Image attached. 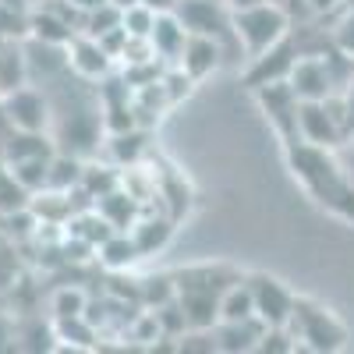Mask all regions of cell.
Listing matches in <instances>:
<instances>
[{
    "instance_id": "6da1fadb",
    "label": "cell",
    "mask_w": 354,
    "mask_h": 354,
    "mask_svg": "<svg viewBox=\"0 0 354 354\" xmlns=\"http://www.w3.org/2000/svg\"><path fill=\"white\" fill-rule=\"evenodd\" d=\"M283 156L294 181L308 192V198L322 205L326 213H333L337 220L354 227V181L340 153L322 149V145H308V142H290L283 145Z\"/></svg>"
},
{
    "instance_id": "7a4b0ae2",
    "label": "cell",
    "mask_w": 354,
    "mask_h": 354,
    "mask_svg": "<svg viewBox=\"0 0 354 354\" xmlns=\"http://www.w3.org/2000/svg\"><path fill=\"white\" fill-rule=\"evenodd\" d=\"M245 273L227 262H195L174 273L177 283V305H181L188 326H216V308L223 290L241 280Z\"/></svg>"
},
{
    "instance_id": "3957f363",
    "label": "cell",
    "mask_w": 354,
    "mask_h": 354,
    "mask_svg": "<svg viewBox=\"0 0 354 354\" xmlns=\"http://www.w3.org/2000/svg\"><path fill=\"white\" fill-rule=\"evenodd\" d=\"M290 337L298 340V351H315V354H337L347 347V322L308 294H298L294 298V315L287 322Z\"/></svg>"
},
{
    "instance_id": "277c9868",
    "label": "cell",
    "mask_w": 354,
    "mask_h": 354,
    "mask_svg": "<svg viewBox=\"0 0 354 354\" xmlns=\"http://www.w3.org/2000/svg\"><path fill=\"white\" fill-rule=\"evenodd\" d=\"M230 21H234V39H238L245 61H252V57L266 53L270 46L290 36V15L277 0H259V4L230 11Z\"/></svg>"
},
{
    "instance_id": "5b68a950",
    "label": "cell",
    "mask_w": 354,
    "mask_h": 354,
    "mask_svg": "<svg viewBox=\"0 0 354 354\" xmlns=\"http://www.w3.org/2000/svg\"><path fill=\"white\" fill-rule=\"evenodd\" d=\"M298 142L322 145V149H340L347 142L340 93H333L326 100H301V106H298Z\"/></svg>"
},
{
    "instance_id": "8992f818",
    "label": "cell",
    "mask_w": 354,
    "mask_h": 354,
    "mask_svg": "<svg viewBox=\"0 0 354 354\" xmlns=\"http://www.w3.org/2000/svg\"><path fill=\"white\" fill-rule=\"evenodd\" d=\"M248 280V290H252V305H255V319L262 322V326H287L290 315H294V294L280 277L273 273H245Z\"/></svg>"
},
{
    "instance_id": "52a82bcc",
    "label": "cell",
    "mask_w": 354,
    "mask_h": 354,
    "mask_svg": "<svg viewBox=\"0 0 354 354\" xmlns=\"http://www.w3.org/2000/svg\"><path fill=\"white\" fill-rule=\"evenodd\" d=\"M252 93H255L259 110L266 113V121H270V128L277 131V138L283 145L298 142V106H301V100L290 88V82L287 78L283 82H270V85L252 88Z\"/></svg>"
},
{
    "instance_id": "ba28073f",
    "label": "cell",
    "mask_w": 354,
    "mask_h": 354,
    "mask_svg": "<svg viewBox=\"0 0 354 354\" xmlns=\"http://www.w3.org/2000/svg\"><path fill=\"white\" fill-rule=\"evenodd\" d=\"M0 110H4L8 124L15 131H46L50 128V103L43 93L28 85H18L11 93L0 96Z\"/></svg>"
},
{
    "instance_id": "9c48e42d",
    "label": "cell",
    "mask_w": 354,
    "mask_h": 354,
    "mask_svg": "<svg viewBox=\"0 0 354 354\" xmlns=\"http://www.w3.org/2000/svg\"><path fill=\"white\" fill-rule=\"evenodd\" d=\"M298 57H301V50H298V39H294V32H290L287 39H280L277 46H270L266 53L245 61L241 78H245L248 88L270 85V82H283V78L290 75V68H294V61H298Z\"/></svg>"
},
{
    "instance_id": "30bf717a",
    "label": "cell",
    "mask_w": 354,
    "mask_h": 354,
    "mask_svg": "<svg viewBox=\"0 0 354 354\" xmlns=\"http://www.w3.org/2000/svg\"><path fill=\"white\" fill-rule=\"evenodd\" d=\"M174 15L181 18L185 28H188V32H195V36H213L220 43L223 39H234L230 15L220 4H213V0H181ZM234 43H238V39H234Z\"/></svg>"
},
{
    "instance_id": "8fae6325",
    "label": "cell",
    "mask_w": 354,
    "mask_h": 354,
    "mask_svg": "<svg viewBox=\"0 0 354 354\" xmlns=\"http://www.w3.org/2000/svg\"><path fill=\"white\" fill-rule=\"evenodd\" d=\"M174 64L198 85L202 78H209L213 71H220V64H223V43L213 39V36H195V32H188L185 50H181V57H177Z\"/></svg>"
},
{
    "instance_id": "7c38bea8",
    "label": "cell",
    "mask_w": 354,
    "mask_h": 354,
    "mask_svg": "<svg viewBox=\"0 0 354 354\" xmlns=\"http://www.w3.org/2000/svg\"><path fill=\"white\" fill-rule=\"evenodd\" d=\"M64 53H68V68L78 78H103L110 71V61H113V57L106 53V46L96 36H88V32L85 36H71Z\"/></svg>"
},
{
    "instance_id": "4fadbf2b",
    "label": "cell",
    "mask_w": 354,
    "mask_h": 354,
    "mask_svg": "<svg viewBox=\"0 0 354 354\" xmlns=\"http://www.w3.org/2000/svg\"><path fill=\"white\" fill-rule=\"evenodd\" d=\"M213 333H216L220 354H252V351H259L266 326L259 319H238V322H216Z\"/></svg>"
},
{
    "instance_id": "5bb4252c",
    "label": "cell",
    "mask_w": 354,
    "mask_h": 354,
    "mask_svg": "<svg viewBox=\"0 0 354 354\" xmlns=\"http://www.w3.org/2000/svg\"><path fill=\"white\" fill-rule=\"evenodd\" d=\"M185 39H188V28H185V21L177 18L174 11L156 15L153 32H149V50H153V57H163V61L174 64L177 57H181V50H185Z\"/></svg>"
},
{
    "instance_id": "9a60e30c",
    "label": "cell",
    "mask_w": 354,
    "mask_h": 354,
    "mask_svg": "<svg viewBox=\"0 0 354 354\" xmlns=\"http://www.w3.org/2000/svg\"><path fill=\"white\" fill-rule=\"evenodd\" d=\"M128 234H131L138 255L149 259V255H156V252H163L170 245V238H174V216H138L128 227Z\"/></svg>"
},
{
    "instance_id": "2e32d148",
    "label": "cell",
    "mask_w": 354,
    "mask_h": 354,
    "mask_svg": "<svg viewBox=\"0 0 354 354\" xmlns=\"http://www.w3.org/2000/svg\"><path fill=\"white\" fill-rule=\"evenodd\" d=\"M96 259L106 266L110 273H128L142 255H138V248H135V241H131L128 230H113L110 238H103V241L96 245Z\"/></svg>"
},
{
    "instance_id": "e0dca14e",
    "label": "cell",
    "mask_w": 354,
    "mask_h": 354,
    "mask_svg": "<svg viewBox=\"0 0 354 354\" xmlns=\"http://www.w3.org/2000/svg\"><path fill=\"white\" fill-rule=\"evenodd\" d=\"M238 319H255V305H252V290H248V280H234L223 298H220V308H216V322H238Z\"/></svg>"
},
{
    "instance_id": "ac0fdd59",
    "label": "cell",
    "mask_w": 354,
    "mask_h": 354,
    "mask_svg": "<svg viewBox=\"0 0 354 354\" xmlns=\"http://www.w3.org/2000/svg\"><path fill=\"white\" fill-rule=\"evenodd\" d=\"M177 298V283L174 273H149V277H138V305L145 308H163Z\"/></svg>"
},
{
    "instance_id": "d6986e66",
    "label": "cell",
    "mask_w": 354,
    "mask_h": 354,
    "mask_svg": "<svg viewBox=\"0 0 354 354\" xmlns=\"http://www.w3.org/2000/svg\"><path fill=\"white\" fill-rule=\"evenodd\" d=\"M28 156H53V142L43 135V131H15L8 149H4V160H28Z\"/></svg>"
},
{
    "instance_id": "ffe728a7",
    "label": "cell",
    "mask_w": 354,
    "mask_h": 354,
    "mask_svg": "<svg viewBox=\"0 0 354 354\" xmlns=\"http://www.w3.org/2000/svg\"><path fill=\"white\" fill-rule=\"evenodd\" d=\"M50 160L53 156H28V160H11V174L18 177V185L28 192V195H36L39 188H46V177H50Z\"/></svg>"
},
{
    "instance_id": "44dd1931",
    "label": "cell",
    "mask_w": 354,
    "mask_h": 354,
    "mask_svg": "<svg viewBox=\"0 0 354 354\" xmlns=\"http://www.w3.org/2000/svg\"><path fill=\"white\" fill-rule=\"evenodd\" d=\"M28 202H32V195L18 185L8 160H0V213H21Z\"/></svg>"
},
{
    "instance_id": "7402d4cb",
    "label": "cell",
    "mask_w": 354,
    "mask_h": 354,
    "mask_svg": "<svg viewBox=\"0 0 354 354\" xmlns=\"http://www.w3.org/2000/svg\"><path fill=\"white\" fill-rule=\"evenodd\" d=\"M50 308H53L57 319H82L88 312V294L82 287H61V290L53 294Z\"/></svg>"
},
{
    "instance_id": "603a6c76",
    "label": "cell",
    "mask_w": 354,
    "mask_h": 354,
    "mask_svg": "<svg viewBox=\"0 0 354 354\" xmlns=\"http://www.w3.org/2000/svg\"><path fill=\"white\" fill-rule=\"evenodd\" d=\"M18 85H25V57L18 46H4V53H0V96Z\"/></svg>"
},
{
    "instance_id": "cb8c5ba5",
    "label": "cell",
    "mask_w": 354,
    "mask_h": 354,
    "mask_svg": "<svg viewBox=\"0 0 354 354\" xmlns=\"http://www.w3.org/2000/svg\"><path fill=\"white\" fill-rule=\"evenodd\" d=\"M145 135L142 131H135V128H128V131H117L113 135V153H117V163L121 167H135L138 160H142V153H145V142H142Z\"/></svg>"
},
{
    "instance_id": "d4e9b609",
    "label": "cell",
    "mask_w": 354,
    "mask_h": 354,
    "mask_svg": "<svg viewBox=\"0 0 354 354\" xmlns=\"http://www.w3.org/2000/svg\"><path fill=\"white\" fill-rule=\"evenodd\" d=\"M330 39H333V46H337L340 53H347L351 61H354V4H347V8L337 15V21H333V28H330Z\"/></svg>"
},
{
    "instance_id": "484cf974",
    "label": "cell",
    "mask_w": 354,
    "mask_h": 354,
    "mask_svg": "<svg viewBox=\"0 0 354 354\" xmlns=\"http://www.w3.org/2000/svg\"><path fill=\"white\" fill-rule=\"evenodd\" d=\"M347 8V0H305V15L312 18H333Z\"/></svg>"
},
{
    "instance_id": "4316f807",
    "label": "cell",
    "mask_w": 354,
    "mask_h": 354,
    "mask_svg": "<svg viewBox=\"0 0 354 354\" xmlns=\"http://www.w3.org/2000/svg\"><path fill=\"white\" fill-rule=\"evenodd\" d=\"M340 103H344V128H347V138H354V71H351L347 85L340 88Z\"/></svg>"
},
{
    "instance_id": "83f0119b",
    "label": "cell",
    "mask_w": 354,
    "mask_h": 354,
    "mask_svg": "<svg viewBox=\"0 0 354 354\" xmlns=\"http://www.w3.org/2000/svg\"><path fill=\"white\" fill-rule=\"evenodd\" d=\"M340 160H344V167H347V174H351V181H354V138H347V142L340 145Z\"/></svg>"
},
{
    "instance_id": "f1b7e54d",
    "label": "cell",
    "mask_w": 354,
    "mask_h": 354,
    "mask_svg": "<svg viewBox=\"0 0 354 354\" xmlns=\"http://www.w3.org/2000/svg\"><path fill=\"white\" fill-rule=\"evenodd\" d=\"M145 8H153L156 15H163V11H177V4H181V0H142Z\"/></svg>"
},
{
    "instance_id": "f546056e",
    "label": "cell",
    "mask_w": 354,
    "mask_h": 354,
    "mask_svg": "<svg viewBox=\"0 0 354 354\" xmlns=\"http://www.w3.org/2000/svg\"><path fill=\"white\" fill-rule=\"evenodd\" d=\"M68 4L88 15V11H96V8H103V4H106V0H68Z\"/></svg>"
},
{
    "instance_id": "4dcf8cb0",
    "label": "cell",
    "mask_w": 354,
    "mask_h": 354,
    "mask_svg": "<svg viewBox=\"0 0 354 354\" xmlns=\"http://www.w3.org/2000/svg\"><path fill=\"white\" fill-rule=\"evenodd\" d=\"M230 11H238V8H248V4H259V0H227Z\"/></svg>"
},
{
    "instance_id": "1f68e13d",
    "label": "cell",
    "mask_w": 354,
    "mask_h": 354,
    "mask_svg": "<svg viewBox=\"0 0 354 354\" xmlns=\"http://www.w3.org/2000/svg\"><path fill=\"white\" fill-rule=\"evenodd\" d=\"M0 340H11V333L4 330V322H0ZM0 347H4V344H0Z\"/></svg>"
},
{
    "instance_id": "d6a6232c",
    "label": "cell",
    "mask_w": 354,
    "mask_h": 354,
    "mask_svg": "<svg viewBox=\"0 0 354 354\" xmlns=\"http://www.w3.org/2000/svg\"><path fill=\"white\" fill-rule=\"evenodd\" d=\"M347 4H354V0H347Z\"/></svg>"
}]
</instances>
